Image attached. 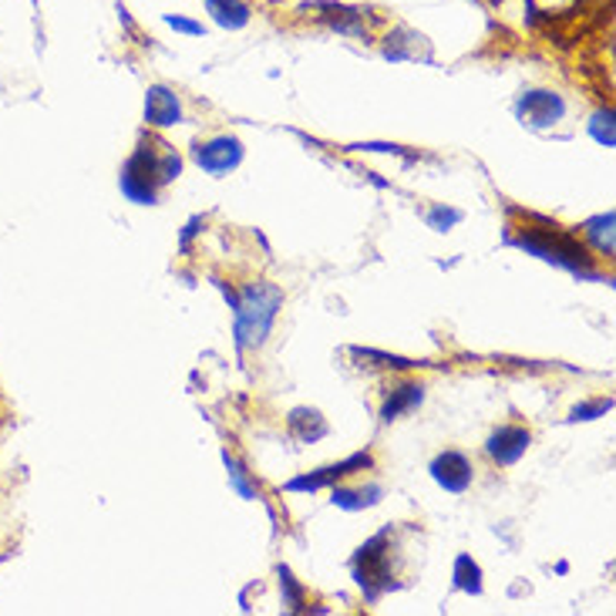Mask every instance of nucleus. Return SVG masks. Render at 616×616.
<instances>
[{
    "label": "nucleus",
    "mask_w": 616,
    "mask_h": 616,
    "mask_svg": "<svg viewBox=\"0 0 616 616\" xmlns=\"http://www.w3.org/2000/svg\"><path fill=\"white\" fill-rule=\"evenodd\" d=\"M613 408V401H596V405H583V408H576L573 411V418L569 421H593L596 415H606Z\"/></svg>",
    "instance_id": "4be33fe9"
},
{
    "label": "nucleus",
    "mask_w": 616,
    "mask_h": 616,
    "mask_svg": "<svg viewBox=\"0 0 616 616\" xmlns=\"http://www.w3.org/2000/svg\"><path fill=\"white\" fill-rule=\"evenodd\" d=\"M513 242L523 246L526 254L549 260V264H559L573 274H586V267H589V257H586L583 246L573 236L559 232L556 226L553 229H526V232L513 236Z\"/></svg>",
    "instance_id": "7ed1b4c3"
},
{
    "label": "nucleus",
    "mask_w": 616,
    "mask_h": 616,
    "mask_svg": "<svg viewBox=\"0 0 616 616\" xmlns=\"http://www.w3.org/2000/svg\"><path fill=\"white\" fill-rule=\"evenodd\" d=\"M287 425H290V431H294L300 441H317V438L327 435V421H324V415L314 411V408H297V411H290Z\"/></svg>",
    "instance_id": "f8f14e48"
},
{
    "label": "nucleus",
    "mask_w": 616,
    "mask_h": 616,
    "mask_svg": "<svg viewBox=\"0 0 616 616\" xmlns=\"http://www.w3.org/2000/svg\"><path fill=\"white\" fill-rule=\"evenodd\" d=\"M431 478L445 488V491H455V496H461V491H468L475 471H471V461L461 455V451H445L431 461Z\"/></svg>",
    "instance_id": "423d86ee"
},
{
    "label": "nucleus",
    "mask_w": 616,
    "mask_h": 616,
    "mask_svg": "<svg viewBox=\"0 0 616 616\" xmlns=\"http://www.w3.org/2000/svg\"><path fill=\"white\" fill-rule=\"evenodd\" d=\"M455 222H461V212H458V209H441V206H438V209H431V212H428V226H431V229H438V232L451 229Z\"/></svg>",
    "instance_id": "6ab92c4d"
},
{
    "label": "nucleus",
    "mask_w": 616,
    "mask_h": 616,
    "mask_svg": "<svg viewBox=\"0 0 616 616\" xmlns=\"http://www.w3.org/2000/svg\"><path fill=\"white\" fill-rule=\"evenodd\" d=\"M586 232L596 239V246H599V250H603L606 257H613V212L589 219V222H586Z\"/></svg>",
    "instance_id": "dca6fc26"
},
{
    "label": "nucleus",
    "mask_w": 616,
    "mask_h": 616,
    "mask_svg": "<svg viewBox=\"0 0 616 616\" xmlns=\"http://www.w3.org/2000/svg\"><path fill=\"white\" fill-rule=\"evenodd\" d=\"M381 499V488L378 485H367V488H334V506L347 509V513H357V509H367Z\"/></svg>",
    "instance_id": "4468645a"
},
{
    "label": "nucleus",
    "mask_w": 616,
    "mask_h": 616,
    "mask_svg": "<svg viewBox=\"0 0 616 616\" xmlns=\"http://www.w3.org/2000/svg\"><path fill=\"white\" fill-rule=\"evenodd\" d=\"M196 162L209 176H226L242 162V142L232 136H219L212 142H202V146H196Z\"/></svg>",
    "instance_id": "20e7f679"
},
{
    "label": "nucleus",
    "mask_w": 616,
    "mask_h": 616,
    "mask_svg": "<svg viewBox=\"0 0 616 616\" xmlns=\"http://www.w3.org/2000/svg\"><path fill=\"white\" fill-rule=\"evenodd\" d=\"M226 465H229V478H232V485L239 488V496L242 499H257V488L246 481V471H242V465L239 461H232V458H226Z\"/></svg>",
    "instance_id": "a211bd4d"
},
{
    "label": "nucleus",
    "mask_w": 616,
    "mask_h": 616,
    "mask_svg": "<svg viewBox=\"0 0 616 616\" xmlns=\"http://www.w3.org/2000/svg\"><path fill=\"white\" fill-rule=\"evenodd\" d=\"M455 586L471 593V596L481 593V569H478V563L471 556H458L455 559Z\"/></svg>",
    "instance_id": "2eb2a0df"
},
{
    "label": "nucleus",
    "mask_w": 616,
    "mask_h": 616,
    "mask_svg": "<svg viewBox=\"0 0 616 616\" xmlns=\"http://www.w3.org/2000/svg\"><path fill=\"white\" fill-rule=\"evenodd\" d=\"M529 441L533 438H529L526 428L506 425L488 438V455H491V461H499V465H516L529 451Z\"/></svg>",
    "instance_id": "6e6552de"
},
{
    "label": "nucleus",
    "mask_w": 616,
    "mask_h": 616,
    "mask_svg": "<svg viewBox=\"0 0 616 616\" xmlns=\"http://www.w3.org/2000/svg\"><path fill=\"white\" fill-rule=\"evenodd\" d=\"M179 172H182V159L176 156V149L162 142H142L136 156L126 162V169H121V192L139 206H152L159 186L172 182Z\"/></svg>",
    "instance_id": "f257e3e1"
},
{
    "label": "nucleus",
    "mask_w": 616,
    "mask_h": 616,
    "mask_svg": "<svg viewBox=\"0 0 616 616\" xmlns=\"http://www.w3.org/2000/svg\"><path fill=\"white\" fill-rule=\"evenodd\" d=\"M146 121L156 129H169V126H179L182 121V105L176 98L172 88L166 85H152L146 91Z\"/></svg>",
    "instance_id": "0eeeda50"
},
{
    "label": "nucleus",
    "mask_w": 616,
    "mask_h": 616,
    "mask_svg": "<svg viewBox=\"0 0 616 616\" xmlns=\"http://www.w3.org/2000/svg\"><path fill=\"white\" fill-rule=\"evenodd\" d=\"M166 24L179 34H189V38H199L202 34V24L199 21H189V18H179V14H166Z\"/></svg>",
    "instance_id": "412c9836"
},
{
    "label": "nucleus",
    "mask_w": 616,
    "mask_h": 616,
    "mask_svg": "<svg viewBox=\"0 0 616 616\" xmlns=\"http://www.w3.org/2000/svg\"><path fill=\"white\" fill-rule=\"evenodd\" d=\"M589 132L596 136V142H599V146H606V149L613 146V111H609V108H606V111H596Z\"/></svg>",
    "instance_id": "f3484780"
},
{
    "label": "nucleus",
    "mask_w": 616,
    "mask_h": 616,
    "mask_svg": "<svg viewBox=\"0 0 616 616\" xmlns=\"http://www.w3.org/2000/svg\"><path fill=\"white\" fill-rule=\"evenodd\" d=\"M367 465H371V455H354V458H347L340 465H330V468H320L314 475H300V478L287 481V491H317V488H324V485L350 475L354 468H367Z\"/></svg>",
    "instance_id": "1a4fd4ad"
},
{
    "label": "nucleus",
    "mask_w": 616,
    "mask_h": 616,
    "mask_svg": "<svg viewBox=\"0 0 616 616\" xmlns=\"http://www.w3.org/2000/svg\"><path fill=\"white\" fill-rule=\"evenodd\" d=\"M519 115L533 129H549L566 115V101L556 91H526L519 98Z\"/></svg>",
    "instance_id": "39448f33"
},
{
    "label": "nucleus",
    "mask_w": 616,
    "mask_h": 616,
    "mask_svg": "<svg viewBox=\"0 0 616 616\" xmlns=\"http://www.w3.org/2000/svg\"><path fill=\"white\" fill-rule=\"evenodd\" d=\"M324 14V21L340 31V34H350V38H367V24H364V11L360 8H344V4H317Z\"/></svg>",
    "instance_id": "9b49d317"
},
{
    "label": "nucleus",
    "mask_w": 616,
    "mask_h": 616,
    "mask_svg": "<svg viewBox=\"0 0 616 616\" xmlns=\"http://www.w3.org/2000/svg\"><path fill=\"white\" fill-rule=\"evenodd\" d=\"M206 11L226 31H242L254 21V8L246 0H206Z\"/></svg>",
    "instance_id": "9d476101"
},
{
    "label": "nucleus",
    "mask_w": 616,
    "mask_h": 616,
    "mask_svg": "<svg viewBox=\"0 0 616 616\" xmlns=\"http://www.w3.org/2000/svg\"><path fill=\"white\" fill-rule=\"evenodd\" d=\"M284 294L274 284H246L242 297H236V334L242 347H260L270 334Z\"/></svg>",
    "instance_id": "f03ea898"
},
{
    "label": "nucleus",
    "mask_w": 616,
    "mask_h": 616,
    "mask_svg": "<svg viewBox=\"0 0 616 616\" xmlns=\"http://www.w3.org/2000/svg\"><path fill=\"white\" fill-rule=\"evenodd\" d=\"M421 398H425L421 385H405V388L391 391V398H388V401H385V408H381V418H385V421H395V418H401L405 411L418 408V405H421Z\"/></svg>",
    "instance_id": "ddd939ff"
},
{
    "label": "nucleus",
    "mask_w": 616,
    "mask_h": 616,
    "mask_svg": "<svg viewBox=\"0 0 616 616\" xmlns=\"http://www.w3.org/2000/svg\"><path fill=\"white\" fill-rule=\"evenodd\" d=\"M280 583H284V589H287V603H290V609H304V593H300V586L294 583V576H290V569H287V566L280 569Z\"/></svg>",
    "instance_id": "aec40b11"
}]
</instances>
